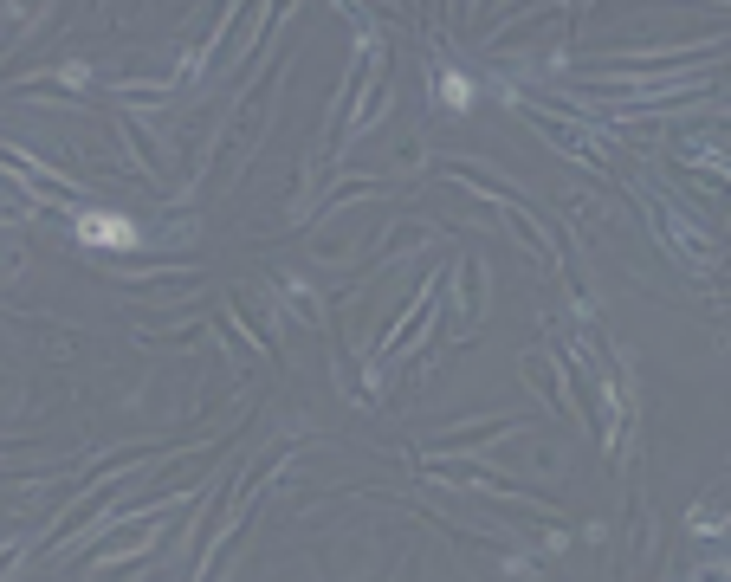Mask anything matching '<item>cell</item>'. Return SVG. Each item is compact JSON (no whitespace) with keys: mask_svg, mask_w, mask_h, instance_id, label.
I'll return each instance as SVG.
<instances>
[{"mask_svg":"<svg viewBox=\"0 0 731 582\" xmlns=\"http://www.w3.org/2000/svg\"><path fill=\"white\" fill-rule=\"evenodd\" d=\"M85 240H98V246H130L136 227H130V220H104V214H91V220H85Z\"/></svg>","mask_w":731,"mask_h":582,"instance_id":"6da1fadb","label":"cell"}]
</instances>
